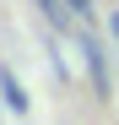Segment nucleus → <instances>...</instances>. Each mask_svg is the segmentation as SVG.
I'll list each match as a JSON object with an SVG mask.
<instances>
[{"label":"nucleus","instance_id":"4","mask_svg":"<svg viewBox=\"0 0 119 125\" xmlns=\"http://www.w3.org/2000/svg\"><path fill=\"white\" fill-rule=\"evenodd\" d=\"M65 6H70V16H81V22L92 16V0H65Z\"/></svg>","mask_w":119,"mask_h":125},{"label":"nucleus","instance_id":"2","mask_svg":"<svg viewBox=\"0 0 119 125\" xmlns=\"http://www.w3.org/2000/svg\"><path fill=\"white\" fill-rule=\"evenodd\" d=\"M0 98H6V109H11V114H33L27 87H22V82H16V71H6V65H0Z\"/></svg>","mask_w":119,"mask_h":125},{"label":"nucleus","instance_id":"5","mask_svg":"<svg viewBox=\"0 0 119 125\" xmlns=\"http://www.w3.org/2000/svg\"><path fill=\"white\" fill-rule=\"evenodd\" d=\"M108 33H114V38H119V11H114V16H108Z\"/></svg>","mask_w":119,"mask_h":125},{"label":"nucleus","instance_id":"3","mask_svg":"<svg viewBox=\"0 0 119 125\" xmlns=\"http://www.w3.org/2000/svg\"><path fill=\"white\" fill-rule=\"evenodd\" d=\"M38 11H43L49 27H70V6H65V0H38Z\"/></svg>","mask_w":119,"mask_h":125},{"label":"nucleus","instance_id":"1","mask_svg":"<svg viewBox=\"0 0 119 125\" xmlns=\"http://www.w3.org/2000/svg\"><path fill=\"white\" fill-rule=\"evenodd\" d=\"M76 49H81V65H87V76H92V93L108 98L114 82H108V54H103V44H97L92 33H81V38H76Z\"/></svg>","mask_w":119,"mask_h":125}]
</instances>
